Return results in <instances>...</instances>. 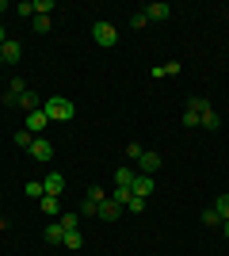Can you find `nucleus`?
<instances>
[{
	"mask_svg": "<svg viewBox=\"0 0 229 256\" xmlns=\"http://www.w3.org/2000/svg\"><path fill=\"white\" fill-rule=\"evenodd\" d=\"M199 126H203V130H218L222 126V115L214 111V107H207V111L199 115Z\"/></svg>",
	"mask_w": 229,
	"mask_h": 256,
	"instance_id": "13",
	"label": "nucleus"
},
{
	"mask_svg": "<svg viewBox=\"0 0 229 256\" xmlns=\"http://www.w3.org/2000/svg\"><path fill=\"white\" fill-rule=\"evenodd\" d=\"M92 42H96V46H103V50H111V46L119 42V31H115V23L96 20V23H92Z\"/></svg>",
	"mask_w": 229,
	"mask_h": 256,
	"instance_id": "2",
	"label": "nucleus"
},
{
	"mask_svg": "<svg viewBox=\"0 0 229 256\" xmlns=\"http://www.w3.org/2000/svg\"><path fill=\"white\" fill-rule=\"evenodd\" d=\"M0 58H4V65H19V62H23V46L8 38V42L0 46Z\"/></svg>",
	"mask_w": 229,
	"mask_h": 256,
	"instance_id": "7",
	"label": "nucleus"
},
{
	"mask_svg": "<svg viewBox=\"0 0 229 256\" xmlns=\"http://www.w3.org/2000/svg\"><path fill=\"white\" fill-rule=\"evenodd\" d=\"M168 16H172L168 4H145V20L149 23H161V20H168Z\"/></svg>",
	"mask_w": 229,
	"mask_h": 256,
	"instance_id": "10",
	"label": "nucleus"
},
{
	"mask_svg": "<svg viewBox=\"0 0 229 256\" xmlns=\"http://www.w3.org/2000/svg\"><path fill=\"white\" fill-rule=\"evenodd\" d=\"M8 92H11V96H23V92H27V84H23L19 76H15V80H11V88H8Z\"/></svg>",
	"mask_w": 229,
	"mask_h": 256,
	"instance_id": "31",
	"label": "nucleus"
},
{
	"mask_svg": "<svg viewBox=\"0 0 229 256\" xmlns=\"http://www.w3.org/2000/svg\"><path fill=\"white\" fill-rule=\"evenodd\" d=\"M38 206H42V214H50V218H54V214H61V195H42V199H38Z\"/></svg>",
	"mask_w": 229,
	"mask_h": 256,
	"instance_id": "14",
	"label": "nucleus"
},
{
	"mask_svg": "<svg viewBox=\"0 0 229 256\" xmlns=\"http://www.w3.org/2000/svg\"><path fill=\"white\" fill-rule=\"evenodd\" d=\"M142 146H138V142H130V146H126V157H130V160H138V157H142Z\"/></svg>",
	"mask_w": 229,
	"mask_h": 256,
	"instance_id": "30",
	"label": "nucleus"
},
{
	"mask_svg": "<svg viewBox=\"0 0 229 256\" xmlns=\"http://www.w3.org/2000/svg\"><path fill=\"white\" fill-rule=\"evenodd\" d=\"M31 27H34V34H46L50 27H54V20H50V16H34V20H31Z\"/></svg>",
	"mask_w": 229,
	"mask_h": 256,
	"instance_id": "16",
	"label": "nucleus"
},
{
	"mask_svg": "<svg viewBox=\"0 0 229 256\" xmlns=\"http://www.w3.org/2000/svg\"><path fill=\"white\" fill-rule=\"evenodd\" d=\"M61 226H65V234L69 230H80V218L76 214H61Z\"/></svg>",
	"mask_w": 229,
	"mask_h": 256,
	"instance_id": "27",
	"label": "nucleus"
},
{
	"mask_svg": "<svg viewBox=\"0 0 229 256\" xmlns=\"http://www.w3.org/2000/svg\"><path fill=\"white\" fill-rule=\"evenodd\" d=\"M126 210H130V214H142V210H145V199H138V195H134L130 203H126Z\"/></svg>",
	"mask_w": 229,
	"mask_h": 256,
	"instance_id": "29",
	"label": "nucleus"
},
{
	"mask_svg": "<svg viewBox=\"0 0 229 256\" xmlns=\"http://www.w3.org/2000/svg\"><path fill=\"white\" fill-rule=\"evenodd\" d=\"M46 126H50V118H46V111H31V115L23 118V130H31V134H42Z\"/></svg>",
	"mask_w": 229,
	"mask_h": 256,
	"instance_id": "6",
	"label": "nucleus"
},
{
	"mask_svg": "<svg viewBox=\"0 0 229 256\" xmlns=\"http://www.w3.org/2000/svg\"><path fill=\"white\" fill-rule=\"evenodd\" d=\"M184 126H187V130H195V126H199V115H191V111H184Z\"/></svg>",
	"mask_w": 229,
	"mask_h": 256,
	"instance_id": "32",
	"label": "nucleus"
},
{
	"mask_svg": "<svg viewBox=\"0 0 229 256\" xmlns=\"http://www.w3.org/2000/svg\"><path fill=\"white\" fill-rule=\"evenodd\" d=\"M61 245H65V248H80V245H84V237H80V230H69Z\"/></svg>",
	"mask_w": 229,
	"mask_h": 256,
	"instance_id": "19",
	"label": "nucleus"
},
{
	"mask_svg": "<svg viewBox=\"0 0 229 256\" xmlns=\"http://www.w3.org/2000/svg\"><path fill=\"white\" fill-rule=\"evenodd\" d=\"M84 199H88V203H103V199H107V192H103V188H88V195H84Z\"/></svg>",
	"mask_w": 229,
	"mask_h": 256,
	"instance_id": "25",
	"label": "nucleus"
},
{
	"mask_svg": "<svg viewBox=\"0 0 229 256\" xmlns=\"http://www.w3.org/2000/svg\"><path fill=\"white\" fill-rule=\"evenodd\" d=\"M138 168H142V176H153V172H161V153L145 150L142 157H138Z\"/></svg>",
	"mask_w": 229,
	"mask_h": 256,
	"instance_id": "4",
	"label": "nucleus"
},
{
	"mask_svg": "<svg viewBox=\"0 0 229 256\" xmlns=\"http://www.w3.org/2000/svg\"><path fill=\"white\" fill-rule=\"evenodd\" d=\"M203 226H222V214L214 210V206H207V210H203Z\"/></svg>",
	"mask_w": 229,
	"mask_h": 256,
	"instance_id": "23",
	"label": "nucleus"
},
{
	"mask_svg": "<svg viewBox=\"0 0 229 256\" xmlns=\"http://www.w3.org/2000/svg\"><path fill=\"white\" fill-rule=\"evenodd\" d=\"M15 146H19V150H31V146H34V134H31V130H19V134H15Z\"/></svg>",
	"mask_w": 229,
	"mask_h": 256,
	"instance_id": "21",
	"label": "nucleus"
},
{
	"mask_svg": "<svg viewBox=\"0 0 229 256\" xmlns=\"http://www.w3.org/2000/svg\"><path fill=\"white\" fill-rule=\"evenodd\" d=\"M111 199H115V203H119L122 210H126V203L134 199V192H130V188H115V195H111Z\"/></svg>",
	"mask_w": 229,
	"mask_h": 256,
	"instance_id": "18",
	"label": "nucleus"
},
{
	"mask_svg": "<svg viewBox=\"0 0 229 256\" xmlns=\"http://www.w3.org/2000/svg\"><path fill=\"white\" fill-rule=\"evenodd\" d=\"M42 192L46 195H61L65 192V176H61V172H46L42 176Z\"/></svg>",
	"mask_w": 229,
	"mask_h": 256,
	"instance_id": "5",
	"label": "nucleus"
},
{
	"mask_svg": "<svg viewBox=\"0 0 229 256\" xmlns=\"http://www.w3.org/2000/svg\"><path fill=\"white\" fill-rule=\"evenodd\" d=\"M214 210L222 214V222H229V195H218V199H214Z\"/></svg>",
	"mask_w": 229,
	"mask_h": 256,
	"instance_id": "20",
	"label": "nucleus"
},
{
	"mask_svg": "<svg viewBox=\"0 0 229 256\" xmlns=\"http://www.w3.org/2000/svg\"><path fill=\"white\" fill-rule=\"evenodd\" d=\"M23 192H27V195H31V199H42V180H31V184H27V188H23Z\"/></svg>",
	"mask_w": 229,
	"mask_h": 256,
	"instance_id": "26",
	"label": "nucleus"
},
{
	"mask_svg": "<svg viewBox=\"0 0 229 256\" xmlns=\"http://www.w3.org/2000/svg\"><path fill=\"white\" fill-rule=\"evenodd\" d=\"M119 214H122V206H119V203H115V199L107 195V199L99 203V214H96V218H103V222H119Z\"/></svg>",
	"mask_w": 229,
	"mask_h": 256,
	"instance_id": "8",
	"label": "nucleus"
},
{
	"mask_svg": "<svg viewBox=\"0 0 229 256\" xmlns=\"http://www.w3.org/2000/svg\"><path fill=\"white\" fill-rule=\"evenodd\" d=\"M42 111H46V118L50 122H69V118L76 115V107L69 104L65 96H54V100H42Z\"/></svg>",
	"mask_w": 229,
	"mask_h": 256,
	"instance_id": "1",
	"label": "nucleus"
},
{
	"mask_svg": "<svg viewBox=\"0 0 229 256\" xmlns=\"http://www.w3.org/2000/svg\"><path fill=\"white\" fill-rule=\"evenodd\" d=\"M134 176H138L134 168H119V172H115V184H119V188H130V184H134Z\"/></svg>",
	"mask_w": 229,
	"mask_h": 256,
	"instance_id": "17",
	"label": "nucleus"
},
{
	"mask_svg": "<svg viewBox=\"0 0 229 256\" xmlns=\"http://www.w3.org/2000/svg\"><path fill=\"white\" fill-rule=\"evenodd\" d=\"M222 234H226V237H229V222H222Z\"/></svg>",
	"mask_w": 229,
	"mask_h": 256,
	"instance_id": "34",
	"label": "nucleus"
},
{
	"mask_svg": "<svg viewBox=\"0 0 229 256\" xmlns=\"http://www.w3.org/2000/svg\"><path fill=\"white\" fill-rule=\"evenodd\" d=\"M34 16H54V0H34Z\"/></svg>",
	"mask_w": 229,
	"mask_h": 256,
	"instance_id": "24",
	"label": "nucleus"
},
{
	"mask_svg": "<svg viewBox=\"0 0 229 256\" xmlns=\"http://www.w3.org/2000/svg\"><path fill=\"white\" fill-rule=\"evenodd\" d=\"M19 107H23V115H31V111H42V100H38L31 88H27V92L19 96Z\"/></svg>",
	"mask_w": 229,
	"mask_h": 256,
	"instance_id": "12",
	"label": "nucleus"
},
{
	"mask_svg": "<svg viewBox=\"0 0 229 256\" xmlns=\"http://www.w3.org/2000/svg\"><path fill=\"white\" fill-rule=\"evenodd\" d=\"M130 192L138 195V199L153 195V176H142V172H138V176H134V184H130Z\"/></svg>",
	"mask_w": 229,
	"mask_h": 256,
	"instance_id": "9",
	"label": "nucleus"
},
{
	"mask_svg": "<svg viewBox=\"0 0 229 256\" xmlns=\"http://www.w3.org/2000/svg\"><path fill=\"white\" fill-rule=\"evenodd\" d=\"M145 23H149V20H145V12H134V16H130V27H134V31H142Z\"/></svg>",
	"mask_w": 229,
	"mask_h": 256,
	"instance_id": "28",
	"label": "nucleus"
},
{
	"mask_svg": "<svg viewBox=\"0 0 229 256\" xmlns=\"http://www.w3.org/2000/svg\"><path fill=\"white\" fill-rule=\"evenodd\" d=\"M27 153H31V157L38 160V164H50V160H54V146H50L46 138H34V146H31Z\"/></svg>",
	"mask_w": 229,
	"mask_h": 256,
	"instance_id": "3",
	"label": "nucleus"
},
{
	"mask_svg": "<svg viewBox=\"0 0 229 256\" xmlns=\"http://www.w3.org/2000/svg\"><path fill=\"white\" fill-rule=\"evenodd\" d=\"M4 42H8V31H4V27H0V46H4Z\"/></svg>",
	"mask_w": 229,
	"mask_h": 256,
	"instance_id": "33",
	"label": "nucleus"
},
{
	"mask_svg": "<svg viewBox=\"0 0 229 256\" xmlns=\"http://www.w3.org/2000/svg\"><path fill=\"white\" fill-rule=\"evenodd\" d=\"M176 73H180V62H164V65H153L149 69L153 80H164V76H176Z\"/></svg>",
	"mask_w": 229,
	"mask_h": 256,
	"instance_id": "11",
	"label": "nucleus"
},
{
	"mask_svg": "<svg viewBox=\"0 0 229 256\" xmlns=\"http://www.w3.org/2000/svg\"><path fill=\"white\" fill-rule=\"evenodd\" d=\"M15 16H27V20H34V0H19V4H15Z\"/></svg>",
	"mask_w": 229,
	"mask_h": 256,
	"instance_id": "22",
	"label": "nucleus"
},
{
	"mask_svg": "<svg viewBox=\"0 0 229 256\" xmlns=\"http://www.w3.org/2000/svg\"><path fill=\"white\" fill-rule=\"evenodd\" d=\"M46 241H50V245H61V241H65V226L61 222H54V226H46Z\"/></svg>",
	"mask_w": 229,
	"mask_h": 256,
	"instance_id": "15",
	"label": "nucleus"
}]
</instances>
